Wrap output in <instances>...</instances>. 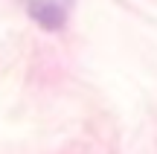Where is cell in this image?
<instances>
[{
    "label": "cell",
    "mask_w": 157,
    "mask_h": 154,
    "mask_svg": "<svg viewBox=\"0 0 157 154\" xmlns=\"http://www.w3.org/2000/svg\"><path fill=\"white\" fill-rule=\"evenodd\" d=\"M70 9H73V0H26L29 17L47 32L61 29L70 17Z\"/></svg>",
    "instance_id": "cell-1"
}]
</instances>
